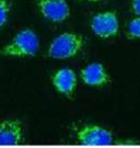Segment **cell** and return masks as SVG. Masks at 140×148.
<instances>
[{"mask_svg": "<svg viewBox=\"0 0 140 148\" xmlns=\"http://www.w3.org/2000/svg\"><path fill=\"white\" fill-rule=\"evenodd\" d=\"M130 9L136 16H140V0H131Z\"/></svg>", "mask_w": 140, "mask_h": 148, "instance_id": "8fae6325", "label": "cell"}, {"mask_svg": "<svg viewBox=\"0 0 140 148\" xmlns=\"http://www.w3.org/2000/svg\"><path fill=\"white\" fill-rule=\"evenodd\" d=\"M11 12L10 0H0V29L5 27Z\"/></svg>", "mask_w": 140, "mask_h": 148, "instance_id": "30bf717a", "label": "cell"}, {"mask_svg": "<svg viewBox=\"0 0 140 148\" xmlns=\"http://www.w3.org/2000/svg\"><path fill=\"white\" fill-rule=\"evenodd\" d=\"M80 77L90 87H105L111 82V76L101 63H91L81 69Z\"/></svg>", "mask_w": 140, "mask_h": 148, "instance_id": "52a82bcc", "label": "cell"}, {"mask_svg": "<svg viewBox=\"0 0 140 148\" xmlns=\"http://www.w3.org/2000/svg\"><path fill=\"white\" fill-rule=\"evenodd\" d=\"M79 1H85V2H101V1H107V0H79Z\"/></svg>", "mask_w": 140, "mask_h": 148, "instance_id": "7c38bea8", "label": "cell"}, {"mask_svg": "<svg viewBox=\"0 0 140 148\" xmlns=\"http://www.w3.org/2000/svg\"><path fill=\"white\" fill-rule=\"evenodd\" d=\"M84 46L82 35L74 32H65L51 43L47 54L54 59H69L77 56Z\"/></svg>", "mask_w": 140, "mask_h": 148, "instance_id": "7a4b0ae2", "label": "cell"}, {"mask_svg": "<svg viewBox=\"0 0 140 148\" xmlns=\"http://www.w3.org/2000/svg\"><path fill=\"white\" fill-rule=\"evenodd\" d=\"M126 36L129 40H140V16H137L128 22Z\"/></svg>", "mask_w": 140, "mask_h": 148, "instance_id": "9c48e42d", "label": "cell"}, {"mask_svg": "<svg viewBox=\"0 0 140 148\" xmlns=\"http://www.w3.org/2000/svg\"><path fill=\"white\" fill-rule=\"evenodd\" d=\"M90 27L100 38H111L120 32V20L115 11H103L94 14Z\"/></svg>", "mask_w": 140, "mask_h": 148, "instance_id": "277c9868", "label": "cell"}, {"mask_svg": "<svg viewBox=\"0 0 140 148\" xmlns=\"http://www.w3.org/2000/svg\"><path fill=\"white\" fill-rule=\"evenodd\" d=\"M76 140L82 146H109L115 143L113 133L96 124H84L78 127Z\"/></svg>", "mask_w": 140, "mask_h": 148, "instance_id": "3957f363", "label": "cell"}, {"mask_svg": "<svg viewBox=\"0 0 140 148\" xmlns=\"http://www.w3.org/2000/svg\"><path fill=\"white\" fill-rule=\"evenodd\" d=\"M40 51V38L32 29H23L8 45L0 48V55L9 57H34Z\"/></svg>", "mask_w": 140, "mask_h": 148, "instance_id": "6da1fadb", "label": "cell"}, {"mask_svg": "<svg viewBox=\"0 0 140 148\" xmlns=\"http://www.w3.org/2000/svg\"><path fill=\"white\" fill-rule=\"evenodd\" d=\"M24 142V128L19 120L0 122V146H16Z\"/></svg>", "mask_w": 140, "mask_h": 148, "instance_id": "8992f818", "label": "cell"}, {"mask_svg": "<svg viewBox=\"0 0 140 148\" xmlns=\"http://www.w3.org/2000/svg\"><path fill=\"white\" fill-rule=\"evenodd\" d=\"M52 81L57 92L67 98H71L77 89L78 78L71 68H62L53 75Z\"/></svg>", "mask_w": 140, "mask_h": 148, "instance_id": "ba28073f", "label": "cell"}, {"mask_svg": "<svg viewBox=\"0 0 140 148\" xmlns=\"http://www.w3.org/2000/svg\"><path fill=\"white\" fill-rule=\"evenodd\" d=\"M36 3L42 16L53 23L65 22L70 16L67 0H36Z\"/></svg>", "mask_w": 140, "mask_h": 148, "instance_id": "5b68a950", "label": "cell"}]
</instances>
